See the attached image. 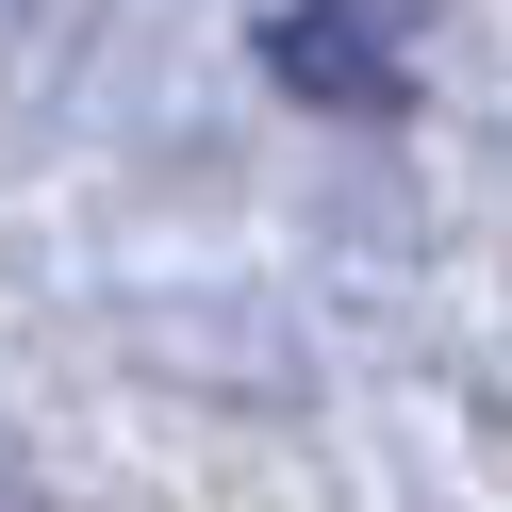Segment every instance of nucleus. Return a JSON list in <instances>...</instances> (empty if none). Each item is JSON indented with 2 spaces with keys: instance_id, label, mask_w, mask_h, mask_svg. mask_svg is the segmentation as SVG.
<instances>
[{
  "instance_id": "1",
  "label": "nucleus",
  "mask_w": 512,
  "mask_h": 512,
  "mask_svg": "<svg viewBox=\"0 0 512 512\" xmlns=\"http://www.w3.org/2000/svg\"><path fill=\"white\" fill-rule=\"evenodd\" d=\"M397 17L413 0H281L265 50H281V83H314V100H380V83H397Z\"/></svg>"
}]
</instances>
